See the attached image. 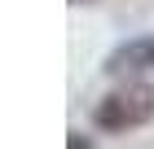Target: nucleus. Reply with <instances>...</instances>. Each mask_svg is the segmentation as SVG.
I'll return each instance as SVG.
<instances>
[{"label":"nucleus","mask_w":154,"mask_h":149,"mask_svg":"<svg viewBox=\"0 0 154 149\" xmlns=\"http://www.w3.org/2000/svg\"><path fill=\"white\" fill-rule=\"evenodd\" d=\"M154 118V92L150 88H128V92H115L97 105L93 123L101 132H137Z\"/></svg>","instance_id":"f257e3e1"},{"label":"nucleus","mask_w":154,"mask_h":149,"mask_svg":"<svg viewBox=\"0 0 154 149\" xmlns=\"http://www.w3.org/2000/svg\"><path fill=\"white\" fill-rule=\"evenodd\" d=\"M145 66H154V40H132L106 61V70H115V75L119 70H145Z\"/></svg>","instance_id":"f03ea898"},{"label":"nucleus","mask_w":154,"mask_h":149,"mask_svg":"<svg viewBox=\"0 0 154 149\" xmlns=\"http://www.w3.org/2000/svg\"><path fill=\"white\" fill-rule=\"evenodd\" d=\"M71 149H93V140L88 136H71Z\"/></svg>","instance_id":"7ed1b4c3"}]
</instances>
